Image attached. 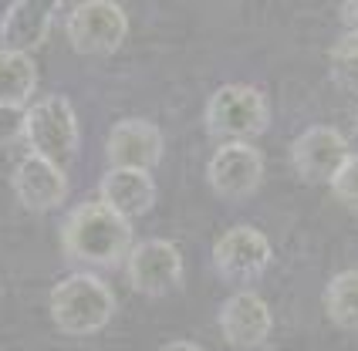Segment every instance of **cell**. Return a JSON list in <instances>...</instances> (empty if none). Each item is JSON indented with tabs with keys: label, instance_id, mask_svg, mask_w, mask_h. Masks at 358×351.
Here are the masks:
<instances>
[{
	"label": "cell",
	"instance_id": "cell-1",
	"mask_svg": "<svg viewBox=\"0 0 358 351\" xmlns=\"http://www.w3.org/2000/svg\"><path fill=\"white\" fill-rule=\"evenodd\" d=\"M61 250L75 264L115 267L132 250V223L101 199L81 203L61 223Z\"/></svg>",
	"mask_w": 358,
	"mask_h": 351
},
{
	"label": "cell",
	"instance_id": "cell-9",
	"mask_svg": "<svg viewBox=\"0 0 358 351\" xmlns=\"http://www.w3.org/2000/svg\"><path fill=\"white\" fill-rule=\"evenodd\" d=\"M348 156V142L331 125H311L291 142V162L304 182H331Z\"/></svg>",
	"mask_w": 358,
	"mask_h": 351
},
{
	"label": "cell",
	"instance_id": "cell-7",
	"mask_svg": "<svg viewBox=\"0 0 358 351\" xmlns=\"http://www.w3.org/2000/svg\"><path fill=\"white\" fill-rule=\"evenodd\" d=\"M271 260H274V247L257 227H230L213 243V267L237 284L257 280L271 267Z\"/></svg>",
	"mask_w": 358,
	"mask_h": 351
},
{
	"label": "cell",
	"instance_id": "cell-10",
	"mask_svg": "<svg viewBox=\"0 0 358 351\" xmlns=\"http://www.w3.org/2000/svg\"><path fill=\"white\" fill-rule=\"evenodd\" d=\"M162 132L159 125H152L149 118H122L112 125L108 142H105V156L112 169H142L152 173L162 159Z\"/></svg>",
	"mask_w": 358,
	"mask_h": 351
},
{
	"label": "cell",
	"instance_id": "cell-4",
	"mask_svg": "<svg viewBox=\"0 0 358 351\" xmlns=\"http://www.w3.org/2000/svg\"><path fill=\"white\" fill-rule=\"evenodd\" d=\"M206 129L223 142H250L271 122L267 95L254 85H223L206 101Z\"/></svg>",
	"mask_w": 358,
	"mask_h": 351
},
{
	"label": "cell",
	"instance_id": "cell-2",
	"mask_svg": "<svg viewBox=\"0 0 358 351\" xmlns=\"http://www.w3.org/2000/svg\"><path fill=\"white\" fill-rule=\"evenodd\" d=\"M51 321L55 328L64 334H75V338H85V334L101 331L112 317H115V294L112 287L95 277V273H71L58 280V287L51 291Z\"/></svg>",
	"mask_w": 358,
	"mask_h": 351
},
{
	"label": "cell",
	"instance_id": "cell-18",
	"mask_svg": "<svg viewBox=\"0 0 358 351\" xmlns=\"http://www.w3.org/2000/svg\"><path fill=\"white\" fill-rule=\"evenodd\" d=\"M328 186H331V193L338 196L341 203L358 206V152H352V156L341 162V169L335 173V179Z\"/></svg>",
	"mask_w": 358,
	"mask_h": 351
},
{
	"label": "cell",
	"instance_id": "cell-17",
	"mask_svg": "<svg viewBox=\"0 0 358 351\" xmlns=\"http://www.w3.org/2000/svg\"><path fill=\"white\" fill-rule=\"evenodd\" d=\"M328 68H331V78L338 81L341 88L358 92V34L345 31L331 51H328Z\"/></svg>",
	"mask_w": 358,
	"mask_h": 351
},
{
	"label": "cell",
	"instance_id": "cell-19",
	"mask_svg": "<svg viewBox=\"0 0 358 351\" xmlns=\"http://www.w3.org/2000/svg\"><path fill=\"white\" fill-rule=\"evenodd\" d=\"M17 138H24V108L0 105V145H10Z\"/></svg>",
	"mask_w": 358,
	"mask_h": 351
},
{
	"label": "cell",
	"instance_id": "cell-20",
	"mask_svg": "<svg viewBox=\"0 0 358 351\" xmlns=\"http://www.w3.org/2000/svg\"><path fill=\"white\" fill-rule=\"evenodd\" d=\"M341 24H345V31L358 34V0H345L341 3Z\"/></svg>",
	"mask_w": 358,
	"mask_h": 351
},
{
	"label": "cell",
	"instance_id": "cell-12",
	"mask_svg": "<svg viewBox=\"0 0 358 351\" xmlns=\"http://www.w3.org/2000/svg\"><path fill=\"white\" fill-rule=\"evenodd\" d=\"M10 186H14V196L20 199L24 210L31 213H48L64 203L68 196V176L61 166L48 162L41 156H24L14 166V176H10Z\"/></svg>",
	"mask_w": 358,
	"mask_h": 351
},
{
	"label": "cell",
	"instance_id": "cell-21",
	"mask_svg": "<svg viewBox=\"0 0 358 351\" xmlns=\"http://www.w3.org/2000/svg\"><path fill=\"white\" fill-rule=\"evenodd\" d=\"M159 351H203V348L193 345V341H169V345H162Z\"/></svg>",
	"mask_w": 358,
	"mask_h": 351
},
{
	"label": "cell",
	"instance_id": "cell-15",
	"mask_svg": "<svg viewBox=\"0 0 358 351\" xmlns=\"http://www.w3.org/2000/svg\"><path fill=\"white\" fill-rule=\"evenodd\" d=\"M38 88V64L24 51L0 48V105L24 108L27 98Z\"/></svg>",
	"mask_w": 358,
	"mask_h": 351
},
{
	"label": "cell",
	"instance_id": "cell-13",
	"mask_svg": "<svg viewBox=\"0 0 358 351\" xmlns=\"http://www.w3.org/2000/svg\"><path fill=\"white\" fill-rule=\"evenodd\" d=\"M61 3L64 0H14L0 20V44L10 51L31 55L34 48L44 44Z\"/></svg>",
	"mask_w": 358,
	"mask_h": 351
},
{
	"label": "cell",
	"instance_id": "cell-14",
	"mask_svg": "<svg viewBox=\"0 0 358 351\" xmlns=\"http://www.w3.org/2000/svg\"><path fill=\"white\" fill-rule=\"evenodd\" d=\"M99 196L108 210L132 223L156 206V179L142 169H108L99 182Z\"/></svg>",
	"mask_w": 358,
	"mask_h": 351
},
{
	"label": "cell",
	"instance_id": "cell-11",
	"mask_svg": "<svg viewBox=\"0 0 358 351\" xmlns=\"http://www.w3.org/2000/svg\"><path fill=\"white\" fill-rule=\"evenodd\" d=\"M271 328H274L271 308L254 291L230 294L223 301V308H220V331H223V341L230 348H240V351L257 348V345H264L271 338Z\"/></svg>",
	"mask_w": 358,
	"mask_h": 351
},
{
	"label": "cell",
	"instance_id": "cell-5",
	"mask_svg": "<svg viewBox=\"0 0 358 351\" xmlns=\"http://www.w3.org/2000/svg\"><path fill=\"white\" fill-rule=\"evenodd\" d=\"M129 38V17L115 0H81L68 17V44L78 55H115Z\"/></svg>",
	"mask_w": 358,
	"mask_h": 351
},
{
	"label": "cell",
	"instance_id": "cell-6",
	"mask_svg": "<svg viewBox=\"0 0 358 351\" xmlns=\"http://www.w3.org/2000/svg\"><path fill=\"white\" fill-rule=\"evenodd\" d=\"M125 277L145 297H162L182 284V254L173 240L162 236L132 243L125 257Z\"/></svg>",
	"mask_w": 358,
	"mask_h": 351
},
{
	"label": "cell",
	"instance_id": "cell-8",
	"mask_svg": "<svg viewBox=\"0 0 358 351\" xmlns=\"http://www.w3.org/2000/svg\"><path fill=\"white\" fill-rule=\"evenodd\" d=\"M206 179L223 199H247L264 179V156L250 142H223L206 166Z\"/></svg>",
	"mask_w": 358,
	"mask_h": 351
},
{
	"label": "cell",
	"instance_id": "cell-22",
	"mask_svg": "<svg viewBox=\"0 0 358 351\" xmlns=\"http://www.w3.org/2000/svg\"><path fill=\"white\" fill-rule=\"evenodd\" d=\"M355 129H358V112H355Z\"/></svg>",
	"mask_w": 358,
	"mask_h": 351
},
{
	"label": "cell",
	"instance_id": "cell-3",
	"mask_svg": "<svg viewBox=\"0 0 358 351\" xmlns=\"http://www.w3.org/2000/svg\"><path fill=\"white\" fill-rule=\"evenodd\" d=\"M24 138L31 145V152L48 162H55L64 169V162H71L78 152V115L71 108V101L64 95L38 98L34 105L24 108Z\"/></svg>",
	"mask_w": 358,
	"mask_h": 351
},
{
	"label": "cell",
	"instance_id": "cell-16",
	"mask_svg": "<svg viewBox=\"0 0 358 351\" xmlns=\"http://www.w3.org/2000/svg\"><path fill=\"white\" fill-rule=\"evenodd\" d=\"M324 314L345 331H358V271H341L324 287Z\"/></svg>",
	"mask_w": 358,
	"mask_h": 351
}]
</instances>
